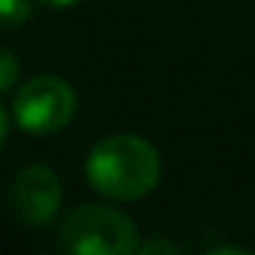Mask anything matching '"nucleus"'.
I'll return each instance as SVG.
<instances>
[{"mask_svg": "<svg viewBox=\"0 0 255 255\" xmlns=\"http://www.w3.org/2000/svg\"><path fill=\"white\" fill-rule=\"evenodd\" d=\"M84 174L87 183L111 201H138L156 189L162 162L147 138L135 132H117L96 141V147L87 153Z\"/></svg>", "mask_w": 255, "mask_h": 255, "instance_id": "obj_1", "label": "nucleus"}, {"mask_svg": "<svg viewBox=\"0 0 255 255\" xmlns=\"http://www.w3.org/2000/svg\"><path fill=\"white\" fill-rule=\"evenodd\" d=\"M138 246L135 222L108 204H81L60 228V249L72 255H135Z\"/></svg>", "mask_w": 255, "mask_h": 255, "instance_id": "obj_2", "label": "nucleus"}, {"mask_svg": "<svg viewBox=\"0 0 255 255\" xmlns=\"http://www.w3.org/2000/svg\"><path fill=\"white\" fill-rule=\"evenodd\" d=\"M12 114L27 135H54L75 114V90L57 75H33L18 87L12 99Z\"/></svg>", "mask_w": 255, "mask_h": 255, "instance_id": "obj_3", "label": "nucleus"}, {"mask_svg": "<svg viewBox=\"0 0 255 255\" xmlns=\"http://www.w3.org/2000/svg\"><path fill=\"white\" fill-rule=\"evenodd\" d=\"M63 186L48 165H27L24 171H18L12 183V207L21 222H27L30 228H45L57 216Z\"/></svg>", "mask_w": 255, "mask_h": 255, "instance_id": "obj_4", "label": "nucleus"}, {"mask_svg": "<svg viewBox=\"0 0 255 255\" xmlns=\"http://www.w3.org/2000/svg\"><path fill=\"white\" fill-rule=\"evenodd\" d=\"M30 12H33L30 0H0V30L21 27L30 18Z\"/></svg>", "mask_w": 255, "mask_h": 255, "instance_id": "obj_5", "label": "nucleus"}, {"mask_svg": "<svg viewBox=\"0 0 255 255\" xmlns=\"http://www.w3.org/2000/svg\"><path fill=\"white\" fill-rule=\"evenodd\" d=\"M15 84H18V60L12 51L0 48V93H6Z\"/></svg>", "mask_w": 255, "mask_h": 255, "instance_id": "obj_6", "label": "nucleus"}, {"mask_svg": "<svg viewBox=\"0 0 255 255\" xmlns=\"http://www.w3.org/2000/svg\"><path fill=\"white\" fill-rule=\"evenodd\" d=\"M138 252H144V255H174L177 252V246L171 243V240H144L141 246H138Z\"/></svg>", "mask_w": 255, "mask_h": 255, "instance_id": "obj_7", "label": "nucleus"}, {"mask_svg": "<svg viewBox=\"0 0 255 255\" xmlns=\"http://www.w3.org/2000/svg\"><path fill=\"white\" fill-rule=\"evenodd\" d=\"M222 252H231V255H249V249H243V246H213V249H207V255H222Z\"/></svg>", "mask_w": 255, "mask_h": 255, "instance_id": "obj_8", "label": "nucleus"}, {"mask_svg": "<svg viewBox=\"0 0 255 255\" xmlns=\"http://www.w3.org/2000/svg\"><path fill=\"white\" fill-rule=\"evenodd\" d=\"M6 135H9V120H6V111L0 108V147L6 144Z\"/></svg>", "mask_w": 255, "mask_h": 255, "instance_id": "obj_9", "label": "nucleus"}, {"mask_svg": "<svg viewBox=\"0 0 255 255\" xmlns=\"http://www.w3.org/2000/svg\"><path fill=\"white\" fill-rule=\"evenodd\" d=\"M42 3H48V6H72L78 0H42Z\"/></svg>", "mask_w": 255, "mask_h": 255, "instance_id": "obj_10", "label": "nucleus"}]
</instances>
